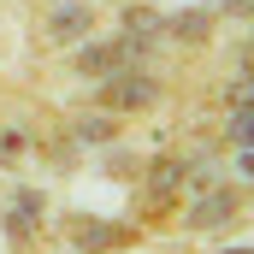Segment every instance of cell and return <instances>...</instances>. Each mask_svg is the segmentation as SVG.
<instances>
[{
	"label": "cell",
	"mask_w": 254,
	"mask_h": 254,
	"mask_svg": "<svg viewBox=\"0 0 254 254\" xmlns=\"http://www.w3.org/2000/svg\"><path fill=\"white\" fill-rule=\"evenodd\" d=\"M154 101H160V83L142 77V71H125V77L107 83V107H113V113H142V107H154Z\"/></svg>",
	"instance_id": "cell-1"
},
{
	"label": "cell",
	"mask_w": 254,
	"mask_h": 254,
	"mask_svg": "<svg viewBox=\"0 0 254 254\" xmlns=\"http://www.w3.org/2000/svg\"><path fill=\"white\" fill-rule=\"evenodd\" d=\"M130 54H136L130 42H95V48H83V54H77V65H83L89 77H119V65H125Z\"/></svg>",
	"instance_id": "cell-2"
},
{
	"label": "cell",
	"mask_w": 254,
	"mask_h": 254,
	"mask_svg": "<svg viewBox=\"0 0 254 254\" xmlns=\"http://www.w3.org/2000/svg\"><path fill=\"white\" fill-rule=\"evenodd\" d=\"M89 30H95L89 6H54V18H48V36H54V42H83Z\"/></svg>",
	"instance_id": "cell-3"
},
{
	"label": "cell",
	"mask_w": 254,
	"mask_h": 254,
	"mask_svg": "<svg viewBox=\"0 0 254 254\" xmlns=\"http://www.w3.org/2000/svg\"><path fill=\"white\" fill-rule=\"evenodd\" d=\"M225 213H237V195H207V201L190 213V225H201V231H207V225H219Z\"/></svg>",
	"instance_id": "cell-4"
},
{
	"label": "cell",
	"mask_w": 254,
	"mask_h": 254,
	"mask_svg": "<svg viewBox=\"0 0 254 254\" xmlns=\"http://www.w3.org/2000/svg\"><path fill=\"white\" fill-rule=\"evenodd\" d=\"M77 130H83L89 142H101V136H113V125H107V119H83V125H77Z\"/></svg>",
	"instance_id": "cell-5"
},
{
	"label": "cell",
	"mask_w": 254,
	"mask_h": 254,
	"mask_svg": "<svg viewBox=\"0 0 254 254\" xmlns=\"http://www.w3.org/2000/svg\"><path fill=\"white\" fill-rule=\"evenodd\" d=\"M225 6H231V12H254V0H225Z\"/></svg>",
	"instance_id": "cell-6"
}]
</instances>
